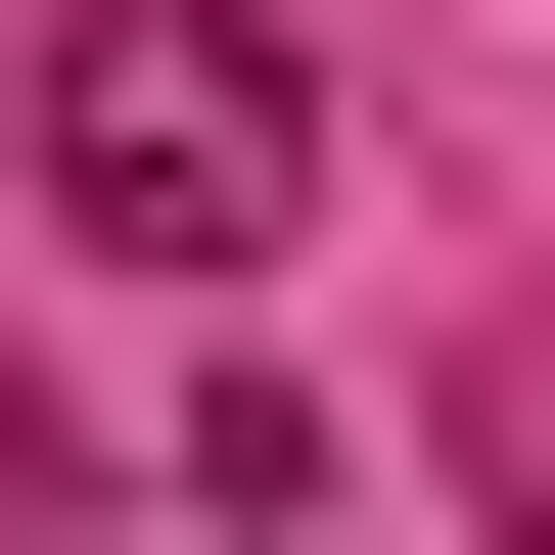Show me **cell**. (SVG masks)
Returning a JSON list of instances; mask_svg holds the SVG:
<instances>
[{
	"label": "cell",
	"mask_w": 555,
	"mask_h": 555,
	"mask_svg": "<svg viewBox=\"0 0 555 555\" xmlns=\"http://www.w3.org/2000/svg\"><path fill=\"white\" fill-rule=\"evenodd\" d=\"M47 232L93 278H278L324 232V47H278V0H93V47H47Z\"/></svg>",
	"instance_id": "1"
}]
</instances>
